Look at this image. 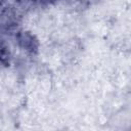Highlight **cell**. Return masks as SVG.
<instances>
[{
    "label": "cell",
    "instance_id": "1",
    "mask_svg": "<svg viewBox=\"0 0 131 131\" xmlns=\"http://www.w3.org/2000/svg\"><path fill=\"white\" fill-rule=\"evenodd\" d=\"M18 43L21 48H24L26 51L30 53H35L38 50V40L34 35H32L29 32H21L18 37Z\"/></svg>",
    "mask_w": 131,
    "mask_h": 131
},
{
    "label": "cell",
    "instance_id": "2",
    "mask_svg": "<svg viewBox=\"0 0 131 131\" xmlns=\"http://www.w3.org/2000/svg\"><path fill=\"white\" fill-rule=\"evenodd\" d=\"M0 62L4 66L9 63V51L6 46L0 44Z\"/></svg>",
    "mask_w": 131,
    "mask_h": 131
}]
</instances>
